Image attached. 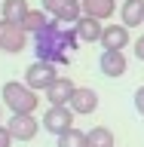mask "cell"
<instances>
[{"label": "cell", "instance_id": "cell-1", "mask_svg": "<svg viewBox=\"0 0 144 147\" xmlns=\"http://www.w3.org/2000/svg\"><path fill=\"white\" fill-rule=\"evenodd\" d=\"M80 37L74 25H62L58 18H49V25L34 34V52L37 61H52V64H68L71 49H77Z\"/></svg>", "mask_w": 144, "mask_h": 147}, {"label": "cell", "instance_id": "cell-2", "mask_svg": "<svg viewBox=\"0 0 144 147\" xmlns=\"http://www.w3.org/2000/svg\"><path fill=\"white\" fill-rule=\"evenodd\" d=\"M0 98H3V104H6L12 113H34L37 104H40V95H37L28 83H18V80L3 83Z\"/></svg>", "mask_w": 144, "mask_h": 147}, {"label": "cell", "instance_id": "cell-3", "mask_svg": "<svg viewBox=\"0 0 144 147\" xmlns=\"http://www.w3.org/2000/svg\"><path fill=\"white\" fill-rule=\"evenodd\" d=\"M43 129L49 132V135H64L68 129H74V110L68 107V104H49V110L43 113Z\"/></svg>", "mask_w": 144, "mask_h": 147}, {"label": "cell", "instance_id": "cell-4", "mask_svg": "<svg viewBox=\"0 0 144 147\" xmlns=\"http://www.w3.org/2000/svg\"><path fill=\"white\" fill-rule=\"evenodd\" d=\"M55 80H58V64H52V61H34L25 71V83L34 92H46Z\"/></svg>", "mask_w": 144, "mask_h": 147}, {"label": "cell", "instance_id": "cell-5", "mask_svg": "<svg viewBox=\"0 0 144 147\" xmlns=\"http://www.w3.org/2000/svg\"><path fill=\"white\" fill-rule=\"evenodd\" d=\"M25 46H28V31L22 25L0 18V49L3 52H22Z\"/></svg>", "mask_w": 144, "mask_h": 147}, {"label": "cell", "instance_id": "cell-6", "mask_svg": "<svg viewBox=\"0 0 144 147\" xmlns=\"http://www.w3.org/2000/svg\"><path fill=\"white\" fill-rule=\"evenodd\" d=\"M6 129L12 132L16 141H31V138L40 132V119H34V113H12Z\"/></svg>", "mask_w": 144, "mask_h": 147}, {"label": "cell", "instance_id": "cell-7", "mask_svg": "<svg viewBox=\"0 0 144 147\" xmlns=\"http://www.w3.org/2000/svg\"><path fill=\"white\" fill-rule=\"evenodd\" d=\"M68 107L77 113V117H89V113H95V107H98V92L89 89V86H77V92H74V98Z\"/></svg>", "mask_w": 144, "mask_h": 147}, {"label": "cell", "instance_id": "cell-8", "mask_svg": "<svg viewBox=\"0 0 144 147\" xmlns=\"http://www.w3.org/2000/svg\"><path fill=\"white\" fill-rule=\"evenodd\" d=\"M98 71L104 74V77H123L126 74V55H123V49H104L98 58Z\"/></svg>", "mask_w": 144, "mask_h": 147}, {"label": "cell", "instance_id": "cell-9", "mask_svg": "<svg viewBox=\"0 0 144 147\" xmlns=\"http://www.w3.org/2000/svg\"><path fill=\"white\" fill-rule=\"evenodd\" d=\"M74 92H77V86H74L68 77H58V80H55L52 86L43 92V95H46V101H49V104H71Z\"/></svg>", "mask_w": 144, "mask_h": 147}, {"label": "cell", "instance_id": "cell-10", "mask_svg": "<svg viewBox=\"0 0 144 147\" xmlns=\"http://www.w3.org/2000/svg\"><path fill=\"white\" fill-rule=\"evenodd\" d=\"M74 31H77V37H80L83 43H101V34H104V25H101L98 18H89L83 16L77 25H74Z\"/></svg>", "mask_w": 144, "mask_h": 147}, {"label": "cell", "instance_id": "cell-11", "mask_svg": "<svg viewBox=\"0 0 144 147\" xmlns=\"http://www.w3.org/2000/svg\"><path fill=\"white\" fill-rule=\"evenodd\" d=\"M126 43H129L126 25H104V34H101V46L104 49H126Z\"/></svg>", "mask_w": 144, "mask_h": 147}, {"label": "cell", "instance_id": "cell-12", "mask_svg": "<svg viewBox=\"0 0 144 147\" xmlns=\"http://www.w3.org/2000/svg\"><path fill=\"white\" fill-rule=\"evenodd\" d=\"M80 6H83V16L104 22V18L114 16V9H117V0H80Z\"/></svg>", "mask_w": 144, "mask_h": 147}, {"label": "cell", "instance_id": "cell-13", "mask_svg": "<svg viewBox=\"0 0 144 147\" xmlns=\"http://www.w3.org/2000/svg\"><path fill=\"white\" fill-rule=\"evenodd\" d=\"M120 18L126 28H135V25H144V0H126L123 9H120Z\"/></svg>", "mask_w": 144, "mask_h": 147}, {"label": "cell", "instance_id": "cell-14", "mask_svg": "<svg viewBox=\"0 0 144 147\" xmlns=\"http://www.w3.org/2000/svg\"><path fill=\"white\" fill-rule=\"evenodd\" d=\"M28 12H31L28 9V0H3V6H0V16L6 18V22H12V25H22Z\"/></svg>", "mask_w": 144, "mask_h": 147}, {"label": "cell", "instance_id": "cell-15", "mask_svg": "<svg viewBox=\"0 0 144 147\" xmlns=\"http://www.w3.org/2000/svg\"><path fill=\"white\" fill-rule=\"evenodd\" d=\"M117 141H114V132H110L107 126H95L86 132V147H114Z\"/></svg>", "mask_w": 144, "mask_h": 147}, {"label": "cell", "instance_id": "cell-16", "mask_svg": "<svg viewBox=\"0 0 144 147\" xmlns=\"http://www.w3.org/2000/svg\"><path fill=\"white\" fill-rule=\"evenodd\" d=\"M46 25H49V12H43V9H31L25 16V22H22V28H25L28 34H37V31H43Z\"/></svg>", "mask_w": 144, "mask_h": 147}, {"label": "cell", "instance_id": "cell-17", "mask_svg": "<svg viewBox=\"0 0 144 147\" xmlns=\"http://www.w3.org/2000/svg\"><path fill=\"white\" fill-rule=\"evenodd\" d=\"M55 18H58L62 25H77V22L83 18V6H80V0H71V3H68V6H64Z\"/></svg>", "mask_w": 144, "mask_h": 147}, {"label": "cell", "instance_id": "cell-18", "mask_svg": "<svg viewBox=\"0 0 144 147\" xmlns=\"http://www.w3.org/2000/svg\"><path fill=\"white\" fill-rule=\"evenodd\" d=\"M58 147H86V132L68 129L64 135H58Z\"/></svg>", "mask_w": 144, "mask_h": 147}, {"label": "cell", "instance_id": "cell-19", "mask_svg": "<svg viewBox=\"0 0 144 147\" xmlns=\"http://www.w3.org/2000/svg\"><path fill=\"white\" fill-rule=\"evenodd\" d=\"M68 3H71V0H40V6H43V12H52V18L58 16V12H62V9L68 6Z\"/></svg>", "mask_w": 144, "mask_h": 147}, {"label": "cell", "instance_id": "cell-20", "mask_svg": "<svg viewBox=\"0 0 144 147\" xmlns=\"http://www.w3.org/2000/svg\"><path fill=\"white\" fill-rule=\"evenodd\" d=\"M12 141H16V138H12V132L0 123V147H12Z\"/></svg>", "mask_w": 144, "mask_h": 147}, {"label": "cell", "instance_id": "cell-21", "mask_svg": "<svg viewBox=\"0 0 144 147\" xmlns=\"http://www.w3.org/2000/svg\"><path fill=\"white\" fill-rule=\"evenodd\" d=\"M135 110L144 117V86H138V89H135Z\"/></svg>", "mask_w": 144, "mask_h": 147}, {"label": "cell", "instance_id": "cell-22", "mask_svg": "<svg viewBox=\"0 0 144 147\" xmlns=\"http://www.w3.org/2000/svg\"><path fill=\"white\" fill-rule=\"evenodd\" d=\"M135 55H138V58L144 61V34H141V37L135 40Z\"/></svg>", "mask_w": 144, "mask_h": 147}, {"label": "cell", "instance_id": "cell-23", "mask_svg": "<svg viewBox=\"0 0 144 147\" xmlns=\"http://www.w3.org/2000/svg\"><path fill=\"white\" fill-rule=\"evenodd\" d=\"M0 117H3V107H0Z\"/></svg>", "mask_w": 144, "mask_h": 147}, {"label": "cell", "instance_id": "cell-24", "mask_svg": "<svg viewBox=\"0 0 144 147\" xmlns=\"http://www.w3.org/2000/svg\"><path fill=\"white\" fill-rule=\"evenodd\" d=\"M123 3H126V0H123Z\"/></svg>", "mask_w": 144, "mask_h": 147}]
</instances>
